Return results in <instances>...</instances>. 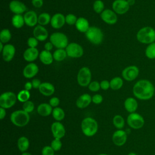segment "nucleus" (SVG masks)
Returning <instances> with one entry per match:
<instances>
[{
	"mask_svg": "<svg viewBox=\"0 0 155 155\" xmlns=\"http://www.w3.org/2000/svg\"><path fill=\"white\" fill-rule=\"evenodd\" d=\"M133 93L136 98L147 101L153 97L155 93V87L149 80L140 79L134 85Z\"/></svg>",
	"mask_w": 155,
	"mask_h": 155,
	"instance_id": "1",
	"label": "nucleus"
},
{
	"mask_svg": "<svg viewBox=\"0 0 155 155\" xmlns=\"http://www.w3.org/2000/svg\"><path fill=\"white\" fill-rule=\"evenodd\" d=\"M137 41L142 44H150L155 42V30L150 26L141 28L137 33Z\"/></svg>",
	"mask_w": 155,
	"mask_h": 155,
	"instance_id": "2",
	"label": "nucleus"
},
{
	"mask_svg": "<svg viewBox=\"0 0 155 155\" xmlns=\"http://www.w3.org/2000/svg\"><path fill=\"white\" fill-rule=\"evenodd\" d=\"M81 127L84 135L87 137H91L97 133L98 124L94 119L91 117H87L82 120Z\"/></svg>",
	"mask_w": 155,
	"mask_h": 155,
	"instance_id": "3",
	"label": "nucleus"
},
{
	"mask_svg": "<svg viewBox=\"0 0 155 155\" xmlns=\"http://www.w3.org/2000/svg\"><path fill=\"white\" fill-rule=\"evenodd\" d=\"M10 120L16 127H24L30 121L29 113L23 110H16L11 114Z\"/></svg>",
	"mask_w": 155,
	"mask_h": 155,
	"instance_id": "4",
	"label": "nucleus"
},
{
	"mask_svg": "<svg viewBox=\"0 0 155 155\" xmlns=\"http://www.w3.org/2000/svg\"><path fill=\"white\" fill-rule=\"evenodd\" d=\"M87 39L92 44L95 45L100 44L104 39V34L102 30L95 26L90 27L85 33Z\"/></svg>",
	"mask_w": 155,
	"mask_h": 155,
	"instance_id": "5",
	"label": "nucleus"
},
{
	"mask_svg": "<svg viewBox=\"0 0 155 155\" xmlns=\"http://www.w3.org/2000/svg\"><path fill=\"white\" fill-rule=\"evenodd\" d=\"M50 41L58 49H64L68 45L67 36L61 32H55L52 33L50 36Z\"/></svg>",
	"mask_w": 155,
	"mask_h": 155,
	"instance_id": "6",
	"label": "nucleus"
},
{
	"mask_svg": "<svg viewBox=\"0 0 155 155\" xmlns=\"http://www.w3.org/2000/svg\"><path fill=\"white\" fill-rule=\"evenodd\" d=\"M127 122L130 128L137 130L143 127L145 124V120L142 115L134 112L130 113L128 116Z\"/></svg>",
	"mask_w": 155,
	"mask_h": 155,
	"instance_id": "7",
	"label": "nucleus"
},
{
	"mask_svg": "<svg viewBox=\"0 0 155 155\" xmlns=\"http://www.w3.org/2000/svg\"><path fill=\"white\" fill-rule=\"evenodd\" d=\"M17 99V96L14 93L4 92L0 96V106L5 109L10 108L15 104Z\"/></svg>",
	"mask_w": 155,
	"mask_h": 155,
	"instance_id": "8",
	"label": "nucleus"
},
{
	"mask_svg": "<svg viewBox=\"0 0 155 155\" xmlns=\"http://www.w3.org/2000/svg\"><path fill=\"white\" fill-rule=\"evenodd\" d=\"M91 72L88 67H84L79 70L77 75V81L80 86H88L91 82Z\"/></svg>",
	"mask_w": 155,
	"mask_h": 155,
	"instance_id": "9",
	"label": "nucleus"
},
{
	"mask_svg": "<svg viewBox=\"0 0 155 155\" xmlns=\"http://www.w3.org/2000/svg\"><path fill=\"white\" fill-rule=\"evenodd\" d=\"M65 50L67 56L72 58H81L84 54V50L82 46L75 42L68 44L65 48Z\"/></svg>",
	"mask_w": 155,
	"mask_h": 155,
	"instance_id": "10",
	"label": "nucleus"
},
{
	"mask_svg": "<svg viewBox=\"0 0 155 155\" xmlns=\"http://www.w3.org/2000/svg\"><path fill=\"white\" fill-rule=\"evenodd\" d=\"M139 73V70L137 67L136 65H130L123 70L122 76L127 81H132L138 76Z\"/></svg>",
	"mask_w": 155,
	"mask_h": 155,
	"instance_id": "11",
	"label": "nucleus"
},
{
	"mask_svg": "<svg viewBox=\"0 0 155 155\" xmlns=\"http://www.w3.org/2000/svg\"><path fill=\"white\" fill-rule=\"evenodd\" d=\"M113 11L119 15H123L126 13L129 8L130 5L127 0H115L112 4Z\"/></svg>",
	"mask_w": 155,
	"mask_h": 155,
	"instance_id": "12",
	"label": "nucleus"
},
{
	"mask_svg": "<svg viewBox=\"0 0 155 155\" xmlns=\"http://www.w3.org/2000/svg\"><path fill=\"white\" fill-rule=\"evenodd\" d=\"M127 140V132L122 130H117L114 132L112 136V140L114 145L121 147L124 145Z\"/></svg>",
	"mask_w": 155,
	"mask_h": 155,
	"instance_id": "13",
	"label": "nucleus"
},
{
	"mask_svg": "<svg viewBox=\"0 0 155 155\" xmlns=\"http://www.w3.org/2000/svg\"><path fill=\"white\" fill-rule=\"evenodd\" d=\"M51 131L54 138L61 139L65 134V129L64 125L59 121L54 122L51 124Z\"/></svg>",
	"mask_w": 155,
	"mask_h": 155,
	"instance_id": "14",
	"label": "nucleus"
},
{
	"mask_svg": "<svg viewBox=\"0 0 155 155\" xmlns=\"http://www.w3.org/2000/svg\"><path fill=\"white\" fill-rule=\"evenodd\" d=\"M101 18L105 23L110 25L116 24L117 21L116 13L110 9L104 10L101 13Z\"/></svg>",
	"mask_w": 155,
	"mask_h": 155,
	"instance_id": "15",
	"label": "nucleus"
},
{
	"mask_svg": "<svg viewBox=\"0 0 155 155\" xmlns=\"http://www.w3.org/2000/svg\"><path fill=\"white\" fill-rule=\"evenodd\" d=\"M9 8L15 15H21L27 10L25 5L18 0H13L9 4Z\"/></svg>",
	"mask_w": 155,
	"mask_h": 155,
	"instance_id": "16",
	"label": "nucleus"
},
{
	"mask_svg": "<svg viewBox=\"0 0 155 155\" xmlns=\"http://www.w3.org/2000/svg\"><path fill=\"white\" fill-rule=\"evenodd\" d=\"M33 35L39 41H44L46 40L48 36V33L47 29L41 25H38L35 27L33 31Z\"/></svg>",
	"mask_w": 155,
	"mask_h": 155,
	"instance_id": "17",
	"label": "nucleus"
},
{
	"mask_svg": "<svg viewBox=\"0 0 155 155\" xmlns=\"http://www.w3.org/2000/svg\"><path fill=\"white\" fill-rule=\"evenodd\" d=\"M39 71L38 65L35 63H30L27 64L24 68L22 73L23 76L27 79L32 78L37 74Z\"/></svg>",
	"mask_w": 155,
	"mask_h": 155,
	"instance_id": "18",
	"label": "nucleus"
},
{
	"mask_svg": "<svg viewBox=\"0 0 155 155\" xmlns=\"http://www.w3.org/2000/svg\"><path fill=\"white\" fill-rule=\"evenodd\" d=\"M65 23V16L62 13H56L51 18L50 24L53 28L56 29L61 28Z\"/></svg>",
	"mask_w": 155,
	"mask_h": 155,
	"instance_id": "19",
	"label": "nucleus"
},
{
	"mask_svg": "<svg viewBox=\"0 0 155 155\" xmlns=\"http://www.w3.org/2000/svg\"><path fill=\"white\" fill-rule=\"evenodd\" d=\"M15 54V48L12 44H6L4 45L2 51V58L5 62L11 61Z\"/></svg>",
	"mask_w": 155,
	"mask_h": 155,
	"instance_id": "20",
	"label": "nucleus"
},
{
	"mask_svg": "<svg viewBox=\"0 0 155 155\" xmlns=\"http://www.w3.org/2000/svg\"><path fill=\"white\" fill-rule=\"evenodd\" d=\"M25 24L29 27H33L38 23V16L33 10L27 12L24 15Z\"/></svg>",
	"mask_w": 155,
	"mask_h": 155,
	"instance_id": "21",
	"label": "nucleus"
},
{
	"mask_svg": "<svg viewBox=\"0 0 155 155\" xmlns=\"http://www.w3.org/2000/svg\"><path fill=\"white\" fill-rule=\"evenodd\" d=\"M92 101V97L87 93L81 95L76 102L77 107L79 108H85L87 107Z\"/></svg>",
	"mask_w": 155,
	"mask_h": 155,
	"instance_id": "22",
	"label": "nucleus"
},
{
	"mask_svg": "<svg viewBox=\"0 0 155 155\" xmlns=\"http://www.w3.org/2000/svg\"><path fill=\"white\" fill-rule=\"evenodd\" d=\"M39 56V51L36 48L29 47L25 50L23 54L24 59L27 62H33Z\"/></svg>",
	"mask_w": 155,
	"mask_h": 155,
	"instance_id": "23",
	"label": "nucleus"
},
{
	"mask_svg": "<svg viewBox=\"0 0 155 155\" xmlns=\"http://www.w3.org/2000/svg\"><path fill=\"white\" fill-rule=\"evenodd\" d=\"M39 91L44 96H50L54 93V87L50 82H42L39 88Z\"/></svg>",
	"mask_w": 155,
	"mask_h": 155,
	"instance_id": "24",
	"label": "nucleus"
},
{
	"mask_svg": "<svg viewBox=\"0 0 155 155\" xmlns=\"http://www.w3.org/2000/svg\"><path fill=\"white\" fill-rule=\"evenodd\" d=\"M124 107L130 113H134L138 108V103L134 97H128L124 102Z\"/></svg>",
	"mask_w": 155,
	"mask_h": 155,
	"instance_id": "25",
	"label": "nucleus"
},
{
	"mask_svg": "<svg viewBox=\"0 0 155 155\" xmlns=\"http://www.w3.org/2000/svg\"><path fill=\"white\" fill-rule=\"evenodd\" d=\"M53 111V107L47 103H42L38 106L37 112L38 113L44 117L48 116Z\"/></svg>",
	"mask_w": 155,
	"mask_h": 155,
	"instance_id": "26",
	"label": "nucleus"
},
{
	"mask_svg": "<svg viewBox=\"0 0 155 155\" xmlns=\"http://www.w3.org/2000/svg\"><path fill=\"white\" fill-rule=\"evenodd\" d=\"M75 26L78 31L82 33H85L90 28L88 20L83 17L78 18V20L75 24Z\"/></svg>",
	"mask_w": 155,
	"mask_h": 155,
	"instance_id": "27",
	"label": "nucleus"
},
{
	"mask_svg": "<svg viewBox=\"0 0 155 155\" xmlns=\"http://www.w3.org/2000/svg\"><path fill=\"white\" fill-rule=\"evenodd\" d=\"M39 59L41 62L45 65H50L53 62V56L50 51L44 50L40 53L39 56Z\"/></svg>",
	"mask_w": 155,
	"mask_h": 155,
	"instance_id": "28",
	"label": "nucleus"
},
{
	"mask_svg": "<svg viewBox=\"0 0 155 155\" xmlns=\"http://www.w3.org/2000/svg\"><path fill=\"white\" fill-rule=\"evenodd\" d=\"M18 148L21 152H25L29 148L30 146V142L29 140L27 137L25 136H21L20 137L17 142Z\"/></svg>",
	"mask_w": 155,
	"mask_h": 155,
	"instance_id": "29",
	"label": "nucleus"
},
{
	"mask_svg": "<svg viewBox=\"0 0 155 155\" xmlns=\"http://www.w3.org/2000/svg\"><path fill=\"white\" fill-rule=\"evenodd\" d=\"M12 23L14 27L16 28H21L25 23L24 16H22L21 15H15L12 17Z\"/></svg>",
	"mask_w": 155,
	"mask_h": 155,
	"instance_id": "30",
	"label": "nucleus"
},
{
	"mask_svg": "<svg viewBox=\"0 0 155 155\" xmlns=\"http://www.w3.org/2000/svg\"><path fill=\"white\" fill-rule=\"evenodd\" d=\"M53 117L56 121H61L63 120L65 117V112L64 110L60 107H55L53 109L52 111Z\"/></svg>",
	"mask_w": 155,
	"mask_h": 155,
	"instance_id": "31",
	"label": "nucleus"
},
{
	"mask_svg": "<svg viewBox=\"0 0 155 155\" xmlns=\"http://www.w3.org/2000/svg\"><path fill=\"white\" fill-rule=\"evenodd\" d=\"M67 54L66 50L62 48H58L55 50L53 54V59L58 62L62 61L67 57Z\"/></svg>",
	"mask_w": 155,
	"mask_h": 155,
	"instance_id": "32",
	"label": "nucleus"
},
{
	"mask_svg": "<svg viewBox=\"0 0 155 155\" xmlns=\"http://www.w3.org/2000/svg\"><path fill=\"white\" fill-rule=\"evenodd\" d=\"M123 84V80L120 77H115L110 82V88L113 90H119L122 87Z\"/></svg>",
	"mask_w": 155,
	"mask_h": 155,
	"instance_id": "33",
	"label": "nucleus"
},
{
	"mask_svg": "<svg viewBox=\"0 0 155 155\" xmlns=\"http://www.w3.org/2000/svg\"><path fill=\"white\" fill-rule=\"evenodd\" d=\"M114 126L118 130H122L125 126V120L124 117L119 114L115 115L113 119Z\"/></svg>",
	"mask_w": 155,
	"mask_h": 155,
	"instance_id": "34",
	"label": "nucleus"
},
{
	"mask_svg": "<svg viewBox=\"0 0 155 155\" xmlns=\"http://www.w3.org/2000/svg\"><path fill=\"white\" fill-rule=\"evenodd\" d=\"M51 17L47 13H42L40 14L38 16V23L41 25H46L51 21Z\"/></svg>",
	"mask_w": 155,
	"mask_h": 155,
	"instance_id": "35",
	"label": "nucleus"
},
{
	"mask_svg": "<svg viewBox=\"0 0 155 155\" xmlns=\"http://www.w3.org/2000/svg\"><path fill=\"white\" fill-rule=\"evenodd\" d=\"M145 53L148 59H155V42L148 44L145 49Z\"/></svg>",
	"mask_w": 155,
	"mask_h": 155,
	"instance_id": "36",
	"label": "nucleus"
},
{
	"mask_svg": "<svg viewBox=\"0 0 155 155\" xmlns=\"http://www.w3.org/2000/svg\"><path fill=\"white\" fill-rule=\"evenodd\" d=\"M12 38V35L10 31L8 29L4 28L1 30L0 33V42L3 44L8 42Z\"/></svg>",
	"mask_w": 155,
	"mask_h": 155,
	"instance_id": "37",
	"label": "nucleus"
},
{
	"mask_svg": "<svg viewBox=\"0 0 155 155\" xmlns=\"http://www.w3.org/2000/svg\"><path fill=\"white\" fill-rule=\"evenodd\" d=\"M30 97V93L29 91H27L26 90H22L20 91L17 95L18 100L23 103H24L25 102H27V101H29Z\"/></svg>",
	"mask_w": 155,
	"mask_h": 155,
	"instance_id": "38",
	"label": "nucleus"
},
{
	"mask_svg": "<svg viewBox=\"0 0 155 155\" xmlns=\"http://www.w3.org/2000/svg\"><path fill=\"white\" fill-rule=\"evenodd\" d=\"M104 4L101 0H96L93 4V9L97 13H101L104 11Z\"/></svg>",
	"mask_w": 155,
	"mask_h": 155,
	"instance_id": "39",
	"label": "nucleus"
},
{
	"mask_svg": "<svg viewBox=\"0 0 155 155\" xmlns=\"http://www.w3.org/2000/svg\"><path fill=\"white\" fill-rule=\"evenodd\" d=\"M50 146L54 150V151H57L60 150L62 148V143L61 140V139L54 138L51 141Z\"/></svg>",
	"mask_w": 155,
	"mask_h": 155,
	"instance_id": "40",
	"label": "nucleus"
},
{
	"mask_svg": "<svg viewBox=\"0 0 155 155\" xmlns=\"http://www.w3.org/2000/svg\"><path fill=\"white\" fill-rule=\"evenodd\" d=\"M34 108H35V105L32 101H27V102H25L23 104L22 110L27 112L28 113H31L33 111Z\"/></svg>",
	"mask_w": 155,
	"mask_h": 155,
	"instance_id": "41",
	"label": "nucleus"
},
{
	"mask_svg": "<svg viewBox=\"0 0 155 155\" xmlns=\"http://www.w3.org/2000/svg\"><path fill=\"white\" fill-rule=\"evenodd\" d=\"M77 20V17L73 14H68L65 16V22L68 25L75 24Z\"/></svg>",
	"mask_w": 155,
	"mask_h": 155,
	"instance_id": "42",
	"label": "nucleus"
},
{
	"mask_svg": "<svg viewBox=\"0 0 155 155\" xmlns=\"http://www.w3.org/2000/svg\"><path fill=\"white\" fill-rule=\"evenodd\" d=\"M101 88L100 84L97 81H92L88 85V89L93 92H96Z\"/></svg>",
	"mask_w": 155,
	"mask_h": 155,
	"instance_id": "43",
	"label": "nucleus"
},
{
	"mask_svg": "<svg viewBox=\"0 0 155 155\" xmlns=\"http://www.w3.org/2000/svg\"><path fill=\"white\" fill-rule=\"evenodd\" d=\"M42 155H54V151L51 146L46 145L42 150Z\"/></svg>",
	"mask_w": 155,
	"mask_h": 155,
	"instance_id": "44",
	"label": "nucleus"
},
{
	"mask_svg": "<svg viewBox=\"0 0 155 155\" xmlns=\"http://www.w3.org/2000/svg\"><path fill=\"white\" fill-rule=\"evenodd\" d=\"M38 44V40L35 37H30L27 40V45L31 48H36Z\"/></svg>",
	"mask_w": 155,
	"mask_h": 155,
	"instance_id": "45",
	"label": "nucleus"
},
{
	"mask_svg": "<svg viewBox=\"0 0 155 155\" xmlns=\"http://www.w3.org/2000/svg\"><path fill=\"white\" fill-rule=\"evenodd\" d=\"M103 101V97L102 95L99 94H96L93 96L92 97V102L95 104H99Z\"/></svg>",
	"mask_w": 155,
	"mask_h": 155,
	"instance_id": "46",
	"label": "nucleus"
},
{
	"mask_svg": "<svg viewBox=\"0 0 155 155\" xmlns=\"http://www.w3.org/2000/svg\"><path fill=\"white\" fill-rule=\"evenodd\" d=\"M49 104L52 107H57L59 104V99L57 97H53L49 101Z\"/></svg>",
	"mask_w": 155,
	"mask_h": 155,
	"instance_id": "47",
	"label": "nucleus"
},
{
	"mask_svg": "<svg viewBox=\"0 0 155 155\" xmlns=\"http://www.w3.org/2000/svg\"><path fill=\"white\" fill-rule=\"evenodd\" d=\"M100 86H101V88H102V90H107L110 87V82H108L107 80H103L101 82Z\"/></svg>",
	"mask_w": 155,
	"mask_h": 155,
	"instance_id": "48",
	"label": "nucleus"
},
{
	"mask_svg": "<svg viewBox=\"0 0 155 155\" xmlns=\"http://www.w3.org/2000/svg\"><path fill=\"white\" fill-rule=\"evenodd\" d=\"M43 0H31L32 5L36 8H40L43 5Z\"/></svg>",
	"mask_w": 155,
	"mask_h": 155,
	"instance_id": "49",
	"label": "nucleus"
},
{
	"mask_svg": "<svg viewBox=\"0 0 155 155\" xmlns=\"http://www.w3.org/2000/svg\"><path fill=\"white\" fill-rule=\"evenodd\" d=\"M31 83H32V85H33V88H35V89H37L39 88L41 84V81L38 79H34L32 80L31 81Z\"/></svg>",
	"mask_w": 155,
	"mask_h": 155,
	"instance_id": "50",
	"label": "nucleus"
},
{
	"mask_svg": "<svg viewBox=\"0 0 155 155\" xmlns=\"http://www.w3.org/2000/svg\"><path fill=\"white\" fill-rule=\"evenodd\" d=\"M53 44L50 41V42H47L45 44V45H44V48L45 50H47V51H50L52 49H53Z\"/></svg>",
	"mask_w": 155,
	"mask_h": 155,
	"instance_id": "51",
	"label": "nucleus"
},
{
	"mask_svg": "<svg viewBox=\"0 0 155 155\" xmlns=\"http://www.w3.org/2000/svg\"><path fill=\"white\" fill-rule=\"evenodd\" d=\"M5 115H6L5 109L2 107H1L0 108V119L1 120L3 119L5 117Z\"/></svg>",
	"mask_w": 155,
	"mask_h": 155,
	"instance_id": "52",
	"label": "nucleus"
},
{
	"mask_svg": "<svg viewBox=\"0 0 155 155\" xmlns=\"http://www.w3.org/2000/svg\"><path fill=\"white\" fill-rule=\"evenodd\" d=\"M24 88H25V90H26L27 91H30L33 88V85H32L31 82H26L25 84Z\"/></svg>",
	"mask_w": 155,
	"mask_h": 155,
	"instance_id": "53",
	"label": "nucleus"
},
{
	"mask_svg": "<svg viewBox=\"0 0 155 155\" xmlns=\"http://www.w3.org/2000/svg\"><path fill=\"white\" fill-rule=\"evenodd\" d=\"M127 1L128 2V3L130 5V6L133 5L134 4V2H135V0H127Z\"/></svg>",
	"mask_w": 155,
	"mask_h": 155,
	"instance_id": "54",
	"label": "nucleus"
},
{
	"mask_svg": "<svg viewBox=\"0 0 155 155\" xmlns=\"http://www.w3.org/2000/svg\"><path fill=\"white\" fill-rule=\"evenodd\" d=\"M4 45H3V43L2 42H0V51H2V50H3V49H4Z\"/></svg>",
	"mask_w": 155,
	"mask_h": 155,
	"instance_id": "55",
	"label": "nucleus"
},
{
	"mask_svg": "<svg viewBox=\"0 0 155 155\" xmlns=\"http://www.w3.org/2000/svg\"><path fill=\"white\" fill-rule=\"evenodd\" d=\"M22 155H31L30 153H28V152H23L22 153Z\"/></svg>",
	"mask_w": 155,
	"mask_h": 155,
	"instance_id": "56",
	"label": "nucleus"
},
{
	"mask_svg": "<svg viewBox=\"0 0 155 155\" xmlns=\"http://www.w3.org/2000/svg\"><path fill=\"white\" fill-rule=\"evenodd\" d=\"M127 155H137V154L133 152H131V153H129Z\"/></svg>",
	"mask_w": 155,
	"mask_h": 155,
	"instance_id": "57",
	"label": "nucleus"
},
{
	"mask_svg": "<svg viewBox=\"0 0 155 155\" xmlns=\"http://www.w3.org/2000/svg\"><path fill=\"white\" fill-rule=\"evenodd\" d=\"M97 155H108L107 154H105V153H101V154H99Z\"/></svg>",
	"mask_w": 155,
	"mask_h": 155,
	"instance_id": "58",
	"label": "nucleus"
}]
</instances>
